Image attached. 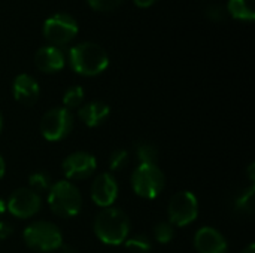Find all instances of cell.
Listing matches in <instances>:
<instances>
[{
	"label": "cell",
	"instance_id": "cell-22",
	"mask_svg": "<svg viewBox=\"0 0 255 253\" xmlns=\"http://www.w3.org/2000/svg\"><path fill=\"white\" fill-rule=\"evenodd\" d=\"M235 207L242 212V213H251L253 212V207H254V186L248 188L245 192H242L236 203H235Z\"/></svg>",
	"mask_w": 255,
	"mask_h": 253
},
{
	"label": "cell",
	"instance_id": "cell-18",
	"mask_svg": "<svg viewBox=\"0 0 255 253\" xmlns=\"http://www.w3.org/2000/svg\"><path fill=\"white\" fill-rule=\"evenodd\" d=\"M136 155L140 161V164H155L158 158V151L152 143L143 142L136 146Z\"/></svg>",
	"mask_w": 255,
	"mask_h": 253
},
{
	"label": "cell",
	"instance_id": "cell-12",
	"mask_svg": "<svg viewBox=\"0 0 255 253\" xmlns=\"http://www.w3.org/2000/svg\"><path fill=\"white\" fill-rule=\"evenodd\" d=\"M194 246L199 253H227L224 236L212 227H203L196 233Z\"/></svg>",
	"mask_w": 255,
	"mask_h": 253
},
{
	"label": "cell",
	"instance_id": "cell-10",
	"mask_svg": "<svg viewBox=\"0 0 255 253\" xmlns=\"http://www.w3.org/2000/svg\"><path fill=\"white\" fill-rule=\"evenodd\" d=\"M61 167L69 180H84L94 173L97 163L88 152H73L63 161Z\"/></svg>",
	"mask_w": 255,
	"mask_h": 253
},
{
	"label": "cell",
	"instance_id": "cell-29",
	"mask_svg": "<svg viewBox=\"0 0 255 253\" xmlns=\"http://www.w3.org/2000/svg\"><path fill=\"white\" fill-rule=\"evenodd\" d=\"M254 171H255V164L253 163V164H250V167H248V176H250V180H251V182H254V179H255Z\"/></svg>",
	"mask_w": 255,
	"mask_h": 253
},
{
	"label": "cell",
	"instance_id": "cell-19",
	"mask_svg": "<svg viewBox=\"0 0 255 253\" xmlns=\"http://www.w3.org/2000/svg\"><path fill=\"white\" fill-rule=\"evenodd\" d=\"M28 183H30V189L34 191L36 194H42V192H48L51 188V179L46 173L43 171H36L28 177Z\"/></svg>",
	"mask_w": 255,
	"mask_h": 253
},
{
	"label": "cell",
	"instance_id": "cell-11",
	"mask_svg": "<svg viewBox=\"0 0 255 253\" xmlns=\"http://www.w3.org/2000/svg\"><path fill=\"white\" fill-rule=\"evenodd\" d=\"M118 197V185L112 174L102 173L91 185V198L99 207H111Z\"/></svg>",
	"mask_w": 255,
	"mask_h": 253
},
{
	"label": "cell",
	"instance_id": "cell-4",
	"mask_svg": "<svg viewBox=\"0 0 255 253\" xmlns=\"http://www.w3.org/2000/svg\"><path fill=\"white\" fill-rule=\"evenodd\" d=\"M25 245L36 252H52L63 246L61 231L51 222L39 221L30 224L22 233Z\"/></svg>",
	"mask_w": 255,
	"mask_h": 253
},
{
	"label": "cell",
	"instance_id": "cell-16",
	"mask_svg": "<svg viewBox=\"0 0 255 253\" xmlns=\"http://www.w3.org/2000/svg\"><path fill=\"white\" fill-rule=\"evenodd\" d=\"M227 12L241 21H254L255 0H229Z\"/></svg>",
	"mask_w": 255,
	"mask_h": 253
},
{
	"label": "cell",
	"instance_id": "cell-25",
	"mask_svg": "<svg viewBox=\"0 0 255 253\" xmlns=\"http://www.w3.org/2000/svg\"><path fill=\"white\" fill-rule=\"evenodd\" d=\"M206 15L212 21H223L226 18V9L221 4H211L206 7Z\"/></svg>",
	"mask_w": 255,
	"mask_h": 253
},
{
	"label": "cell",
	"instance_id": "cell-1",
	"mask_svg": "<svg viewBox=\"0 0 255 253\" xmlns=\"http://www.w3.org/2000/svg\"><path fill=\"white\" fill-rule=\"evenodd\" d=\"M72 69L82 76H96L103 73L109 66L106 51L94 42H81L69 51Z\"/></svg>",
	"mask_w": 255,
	"mask_h": 253
},
{
	"label": "cell",
	"instance_id": "cell-31",
	"mask_svg": "<svg viewBox=\"0 0 255 253\" xmlns=\"http://www.w3.org/2000/svg\"><path fill=\"white\" fill-rule=\"evenodd\" d=\"M242 253H255L254 243H251V245H250V246H248V248H247V249H245Z\"/></svg>",
	"mask_w": 255,
	"mask_h": 253
},
{
	"label": "cell",
	"instance_id": "cell-5",
	"mask_svg": "<svg viewBox=\"0 0 255 253\" xmlns=\"http://www.w3.org/2000/svg\"><path fill=\"white\" fill-rule=\"evenodd\" d=\"M166 179L157 164H140L131 174L133 191L146 200H152L164 189Z\"/></svg>",
	"mask_w": 255,
	"mask_h": 253
},
{
	"label": "cell",
	"instance_id": "cell-6",
	"mask_svg": "<svg viewBox=\"0 0 255 253\" xmlns=\"http://www.w3.org/2000/svg\"><path fill=\"white\" fill-rule=\"evenodd\" d=\"M169 221L175 227H187L197 219L199 201L190 191L176 192L167 207Z\"/></svg>",
	"mask_w": 255,
	"mask_h": 253
},
{
	"label": "cell",
	"instance_id": "cell-33",
	"mask_svg": "<svg viewBox=\"0 0 255 253\" xmlns=\"http://www.w3.org/2000/svg\"><path fill=\"white\" fill-rule=\"evenodd\" d=\"M1 128H3V119H1V113H0V133H1Z\"/></svg>",
	"mask_w": 255,
	"mask_h": 253
},
{
	"label": "cell",
	"instance_id": "cell-2",
	"mask_svg": "<svg viewBox=\"0 0 255 253\" xmlns=\"http://www.w3.org/2000/svg\"><path fill=\"white\" fill-rule=\"evenodd\" d=\"M94 233L105 245L118 246L128 237L130 221L123 210L106 207L94 219Z\"/></svg>",
	"mask_w": 255,
	"mask_h": 253
},
{
	"label": "cell",
	"instance_id": "cell-23",
	"mask_svg": "<svg viewBox=\"0 0 255 253\" xmlns=\"http://www.w3.org/2000/svg\"><path fill=\"white\" fill-rule=\"evenodd\" d=\"M127 161H128V152L124 149H117L109 157V169L112 171L121 170L127 164Z\"/></svg>",
	"mask_w": 255,
	"mask_h": 253
},
{
	"label": "cell",
	"instance_id": "cell-14",
	"mask_svg": "<svg viewBox=\"0 0 255 253\" xmlns=\"http://www.w3.org/2000/svg\"><path fill=\"white\" fill-rule=\"evenodd\" d=\"M64 63H66L64 54L57 46L48 45V46H42L36 51L34 64L43 73H55L64 67Z\"/></svg>",
	"mask_w": 255,
	"mask_h": 253
},
{
	"label": "cell",
	"instance_id": "cell-28",
	"mask_svg": "<svg viewBox=\"0 0 255 253\" xmlns=\"http://www.w3.org/2000/svg\"><path fill=\"white\" fill-rule=\"evenodd\" d=\"M58 251H60V253H78L75 248H72V246H69V245H63Z\"/></svg>",
	"mask_w": 255,
	"mask_h": 253
},
{
	"label": "cell",
	"instance_id": "cell-30",
	"mask_svg": "<svg viewBox=\"0 0 255 253\" xmlns=\"http://www.w3.org/2000/svg\"><path fill=\"white\" fill-rule=\"evenodd\" d=\"M4 171H6V164H4V160L0 157V179L4 176Z\"/></svg>",
	"mask_w": 255,
	"mask_h": 253
},
{
	"label": "cell",
	"instance_id": "cell-15",
	"mask_svg": "<svg viewBox=\"0 0 255 253\" xmlns=\"http://www.w3.org/2000/svg\"><path fill=\"white\" fill-rule=\"evenodd\" d=\"M109 106L103 101H90L78 110V116L87 127H97L109 116Z\"/></svg>",
	"mask_w": 255,
	"mask_h": 253
},
{
	"label": "cell",
	"instance_id": "cell-20",
	"mask_svg": "<svg viewBox=\"0 0 255 253\" xmlns=\"http://www.w3.org/2000/svg\"><path fill=\"white\" fill-rule=\"evenodd\" d=\"M126 248L133 253H149V251L152 249V245L146 236L137 234V236L126 240Z\"/></svg>",
	"mask_w": 255,
	"mask_h": 253
},
{
	"label": "cell",
	"instance_id": "cell-32",
	"mask_svg": "<svg viewBox=\"0 0 255 253\" xmlns=\"http://www.w3.org/2000/svg\"><path fill=\"white\" fill-rule=\"evenodd\" d=\"M6 212V203L0 198V215H3Z\"/></svg>",
	"mask_w": 255,
	"mask_h": 253
},
{
	"label": "cell",
	"instance_id": "cell-7",
	"mask_svg": "<svg viewBox=\"0 0 255 253\" xmlns=\"http://www.w3.org/2000/svg\"><path fill=\"white\" fill-rule=\"evenodd\" d=\"M73 127V115L66 107L49 109L40 121V133L49 142L63 140Z\"/></svg>",
	"mask_w": 255,
	"mask_h": 253
},
{
	"label": "cell",
	"instance_id": "cell-26",
	"mask_svg": "<svg viewBox=\"0 0 255 253\" xmlns=\"http://www.w3.org/2000/svg\"><path fill=\"white\" fill-rule=\"evenodd\" d=\"M13 233V227L6 222V221H1L0 222V240H6L7 237H10Z\"/></svg>",
	"mask_w": 255,
	"mask_h": 253
},
{
	"label": "cell",
	"instance_id": "cell-27",
	"mask_svg": "<svg viewBox=\"0 0 255 253\" xmlns=\"http://www.w3.org/2000/svg\"><path fill=\"white\" fill-rule=\"evenodd\" d=\"M134 1V4L137 6V7H142V9H145V7H149V6H152L157 0H133Z\"/></svg>",
	"mask_w": 255,
	"mask_h": 253
},
{
	"label": "cell",
	"instance_id": "cell-21",
	"mask_svg": "<svg viewBox=\"0 0 255 253\" xmlns=\"http://www.w3.org/2000/svg\"><path fill=\"white\" fill-rule=\"evenodd\" d=\"M173 236H175V230H173V225L170 222H160L154 228V237L161 245L170 243Z\"/></svg>",
	"mask_w": 255,
	"mask_h": 253
},
{
	"label": "cell",
	"instance_id": "cell-17",
	"mask_svg": "<svg viewBox=\"0 0 255 253\" xmlns=\"http://www.w3.org/2000/svg\"><path fill=\"white\" fill-rule=\"evenodd\" d=\"M82 101H84V89L81 86L73 85L66 89V92L63 95V104L67 110L79 107L82 104Z\"/></svg>",
	"mask_w": 255,
	"mask_h": 253
},
{
	"label": "cell",
	"instance_id": "cell-24",
	"mask_svg": "<svg viewBox=\"0 0 255 253\" xmlns=\"http://www.w3.org/2000/svg\"><path fill=\"white\" fill-rule=\"evenodd\" d=\"M87 1L94 10H100V12L114 10L123 3V0H87Z\"/></svg>",
	"mask_w": 255,
	"mask_h": 253
},
{
	"label": "cell",
	"instance_id": "cell-9",
	"mask_svg": "<svg viewBox=\"0 0 255 253\" xmlns=\"http://www.w3.org/2000/svg\"><path fill=\"white\" fill-rule=\"evenodd\" d=\"M42 207V198L39 194L28 188H21L12 192L6 203V210L15 218L28 219L34 216Z\"/></svg>",
	"mask_w": 255,
	"mask_h": 253
},
{
	"label": "cell",
	"instance_id": "cell-3",
	"mask_svg": "<svg viewBox=\"0 0 255 253\" xmlns=\"http://www.w3.org/2000/svg\"><path fill=\"white\" fill-rule=\"evenodd\" d=\"M48 204L54 215L69 219L81 212L82 197L72 182L60 180L51 185L48 191Z\"/></svg>",
	"mask_w": 255,
	"mask_h": 253
},
{
	"label": "cell",
	"instance_id": "cell-8",
	"mask_svg": "<svg viewBox=\"0 0 255 253\" xmlns=\"http://www.w3.org/2000/svg\"><path fill=\"white\" fill-rule=\"evenodd\" d=\"M78 34V22L69 13H55L43 22V36L54 45H66Z\"/></svg>",
	"mask_w": 255,
	"mask_h": 253
},
{
	"label": "cell",
	"instance_id": "cell-13",
	"mask_svg": "<svg viewBox=\"0 0 255 253\" xmlns=\"http://www.w3.org/2000/svg\"><path fill=\"white\" fill-rule=\"evenodd\" d=\"M12 91L15 100L24 106H33L40 95V88L37 81L25 73H21L13 79Z\"/></svg>",
	"mask_w": 255,
	"mask_h": 253
}]
</instances>
